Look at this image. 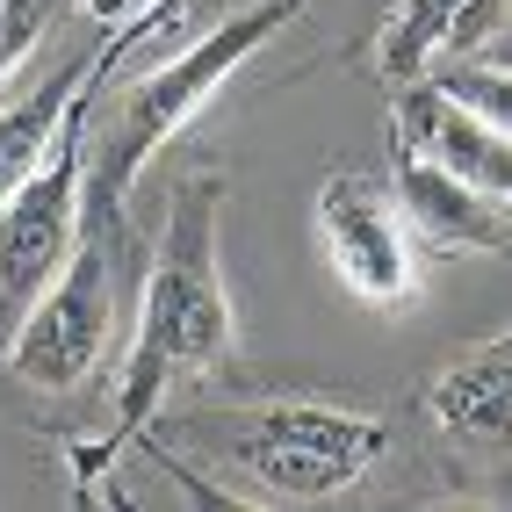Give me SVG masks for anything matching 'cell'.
Returning a JSON list of instances; mask_svg holds the SVG:
<instances>
[{
  "label": "cell",
  "instance_id": "1",
  "mask_svg": "<svg viewBox=\"0 0 512 512\" xmlns=\"http://www.w3.org/2000/svg\"><path fill=\"white\" fill-rule=\"evenodd\" d=\"M217 224H224V181L195 174L174 188V210H166V238L152 246L145 267V296H138V339L123 354V383H116V426L73 448V498H94V484L109 476V462L152 426V412L166 404L174 383L195 375H217L231 361V289H224V253H217Z\"/></svg>",
  "mask_w": 512,
  "mask_h": 512
},
{
  "label": "cell",
  "instance_id": "4",
  "mask_svg": "<svg viewBox=\"0 0 512 512\" xmlns=\"http://www.w3.org/2000/svg\"><path fill=\"white\" fill-rule=\"evenodd\" d=\"M181 22V0H152L145 15H130L123 29H109V44L94 51V73L73 94L58 138L44 145V159L29 166V181L0 202V339L15 332V318L37 303V289L58 275V260L73 253L80 238V210H87V109L101 101V73H116L130 58V44L159 37V29Z\"/></svg>",
  "mask_w": 512,
  "mask_h": 512
},
{
  "label": "cell",
  "instance_id": "9",
  "mask_svg": "<svg viewBox=\"0 0 512 512\" xmlns=\"http://www.w3.org/2000/svg\"><path fill=\"white\" fill-rule=\"evenodd\" d=\"M426 412H433V426L448 440H484V448H498L505 419H512V339L491 332L484 347L455 354L448 368L433 375Z\"/></svg>",
  "mask_w": 512,
  "mask_h": 512
},
{
  "label": "cell",
  "instance_id": "8",
  "mask_svg": "<svg viewBox=\"0 0 512 512\" xmlns=\"http://www.w3.org/2000/svg\"><path fill=\"white\" fill-rule=\"evenodd\" d=\"M397 138L419 145L426 159H440L448 174H462L469 188H484V195L512 188V145H505V130H491L484 116H469L462 101H448L426 73L397 87Z\"/></svg>",
  "mask_w": 512,
  "mask_h": 512
},
{
  "label": "cell",
  "instance_id": "13",
  "mask_svg": "<svg viewBox=\"0 0 512 512\" xmlns=\"http://www.w3.org/2000/svg\"><path fill=\"white\" fill-rule=\"evenodd\" d=\"M51 15H58V0H8V22H0V80H8L15 65L37 58Z\"/></svg>",
  "mask_w": 512,
  "mask_h": 512
},
{
  "label": "cell",
  "instance_id": "7",
  "mask_svg": "<svg viewBox=\"0 0 512 512\" xmlns=\"http://www.w3.org/2000/svg\"><path fill=\"white\" fill-rule=\"evenodd\" d=\"M390 181H397V217L412 231V246L426 253H498L505 246V195L469 188L462 174H448L440 159H426L419 145L390 138Z\"/></svg>",
  "mask_w": 512,
  "mask_h": 512
},
{
  "label": "cell",
  "instance_id": "11",
  "mask_svg": "<svg viewBox=\"0 0 512 512\" xmlns=\"http://www.w3.org/2000/svg\"><path fill=\"white\" fill-rule=\"evenodd\" d=\"M462 8H469V0H397V8L383 15V29H375V44H368L375 80L404 87V80L433 73V58L448 51V29H455Z\"/></svg>",
  "mask_w": 512,
  "mask_h": 512
},
{
  "label": "cell",
  "instance_id": "5",
  "mask_svg": "<svg viewBox=\"0 0 512 512\" xmlns=\"http://www.w3.org/2000/svg\"><path fill=\"white\" fill-rule=\"evenodd\" d=\"M116 231L123 210H80V238L58 260V275L37 289V303L15 318V332L0 339L15 383L29 390H80L109 354L116 332Z\"/></svg>",
  "mask_w": 512,
  "mask_h": 512
},
{
  "label": "cell",
  "instance_id": "3",
  "mask_svg": "<svg viewBox=\"0 0 512 512\" xmlns=\"http://www.w3.org/2000/svg\"><path fill=\"white\" fill-rule=\"evenodd\" d=\"M195 448H210L238 476V498L325 505L375 476L390 426L375 412H347V404H318V397H267L246 412L195 419Z\"/></svg>",
  "mask_w": 512,
  "mask_h": 512
},
{
  "label": "cell",
  "instance_id": "16",
  "mask_svg": "<svg viewBox=\"0 0 512 512\" xmlns=\"http://www.w3.org/2000/svg\"><path fill=\"white\" fill-rule=\"evenodd\" d=\"M289 8H303V0H289Z\"/></svg>",
  "mask_w": 512,
  "mask_h": 512
},
{
  "label": "cell",
  "instance_id": "2",
  "mask_svg": "<svg viewBox=\"0 0 512 512\" xmlns=\"http://www.w3.org/2000/svg\"><path fill=\"white\" fill-rule=\"evenodd\" d=\"M289 15H296L289 0L238 8V15H224V22L202 29L181 58L152 65L145 80H130L101 123H94V109H87V202H94V210H123V195L138 188V174L181 138L202 109H210V94H217L231 73H246L267 37H282Z\"/></svg>",
  "mask_w": 512,
  "mask_h": 512
},
{
  "label": "cell",
  "instance_id": "12",
  "mask_svg": "<svg viewBox=\"0 0 512 512\" xmlns=\"http://www.w3.org/2000/svg\"><path fill=\"white\" fill-rule=\"evenodd\" d=\"M426 80H433L440 94H448V101H462L469 116H484L491 130H505V123H512V87H505V65H498V58L476 65V58L462 51V58L448 65V73H426Z\"/></svg>",
  "mask_w": 512,
  "mask_h": 512
},
{
  "label": "cell",
  "instance_id": "14",
  "mask_svg": "<svg viewBox=\"0 0 512 512\" xmlns=\"http://www.w3.org/2000/svg\"><path fill=\"white\" fill-rule=\"evenodd\" d=\"M80 8H87V15H94L101 29H123L130 15H145V8H152V0H80Z\"/></svg>",
  "mask_w": 512,
  "mask_h": 512
},
{
  "label": "cell",
  "instance_id": "6",
  "mask_svg": "<svg viewBox=\"0 0 512 512\" xmlns=\"http://www.w3.org/2000/svg\"><path fill=\"white\" fill-rule=\"evenodd\" d=\"M318 246L332 260L339 289L368 311H404L419 296V253L397 202L354 166H332L318 188Z\"/></svg>",
  "mask_w": 512,
  "mask_h": 512
},
{
  "label": "cell",
  "instance_id": "15",
  "mask_svg": "<svg viewBox=\"0 0 512 512\" xmlns=\"http://www.w3.org/2000/svg\"><path fill=\"white\" fill-rule=\"evenodd\" d=\"M0 22H8V0H0Z\"/></svg>",
  "mask_w": 512,
  "mask_h": 512
},
{
  "label": "cell",
  "instance_id": "10",
  "mask_svg": "<svg viewBox=\"0 0 512 512\" xmlns=\"http://www.w3.org/2000/svg\"><path fill=\"white\" fill-rule=\"evenodd\" d=\"M87 73H94V58H65L37 87H22L8 109H0V202H8L29 181V166L44 159V145L58 138V123H65V109H73V94L87 87Z\"/></svg>",
  "mask_w": 512,
  "mask_h": 512
}]
</instances>
